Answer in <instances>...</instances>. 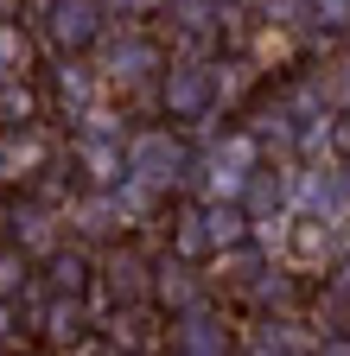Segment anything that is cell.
<instances>
[{"label": "cell", "instance_id": "ffe728a7", "mask_svg": "<svg viewBox=\"0 0 350 356\" xmlns=\"http://www.w3.org/2000/svg\"><path fill=\"white\" fill-rule=\"evenodd\" d=\"M331 191H337V216L350 222V159H337V165H331Z\"/></svg>", "mask_w": 350, "mask_h": 356}, {"label": "cell", "instance_id": "3957f363", "mask_svg": "<svg viewBox=\"0 0 350 356\" xmlns=\"http://www.w3.org/2000/svg\"><path fill=\"white\" fill-rule=\"evenodd\" d=\"M159 102H166V121H204L216 108V64H198V58H172L166 76H159Z\"/></svg>", "mask_w": 350, "mask_h": 356}, {"label": "cell", "instance_id": "5b68a950", "mask_svg": "<svg viewBox=\"0 0 350 356\" xmlns=\"http://www.w3.org/2000/svg\"><path fill=\"white\" fill-rule=\"evenodd\" d=\"M153 70L166 76V51H159V38H147V32H121V38H109V58H102V76H109V83L134 89V83H147Z\"/></svg>", "mask_w": 350, "mask_h": 356}, {"label": "cell", "instance_id": "30bf717a", "mask_svg": "<svg viewBox=\"0 0 350 356\" xmlns=\"http://www.w3.org/2000/svg\"><path fill=\"white\" fill-rule=\"evenodd\" d=\"M153 299H159V305H172V312H191V305H198V280H191V261H179V254L153 261Z\"/></svg>", "mask_w": 350, "mask_h": 356}, {"label": "cell", "instance_id": "ac0fdd59", "mask_svg": "<svg viewBox=\"0 0 350 356\" xmlns=\"http://www.w3.org/2000/svg\"><path fill=\"white\" fill-rule=\"evenodd\" d=\"M305 13L319 32H350V0H305Z\"/></svg>", "mask_w": 350, "mask_h": 356}, {"label": "cell", "instance_id": "7402d4cb", "mask_svg": "<svg viewBox=\"0 0 350 356\" xmlns=\"http://www.w3.org/2000/svg\"><path fill=\"white\" fill-rule=\"evenodd\" d=\"M312 356H350V337H325V343H319Z\"/></svg>", "mask_w": 350, "mask_h": 356}, {"label": "cell", "instance_id": "6da1fadb", "mask_svg": "<svg viewBox=\"0 0 350 356\" xmlns=\"http://www.w3.org/2000/svg\"><path fill=\"white\" fill-rule=\"evenodd\" d=\"M198 191H204V204H242L248 197V178L261 172V140L248 127H236V134H223L198 165Z\"/></svg>", "mask_w": 350, "mask_h": 356}, {"label": "cell", "instance_id": "ba28073f", "mask_svg": "<svg viewBox=\"0 0 350 356\" xmlns=\"http://www.w3.org/2000/svg\"><path fill=\"white\" fill-rule=\"evenodd\" d=\"M102 286L121 299V305H134V299H147L153 293V261H141L134 248H121L109 267H102Z\"/></svg>", "mask_w": 350, "mask_h": 356}, {"label": "cell", "instance_id": "9c48e42d", "mask_svg": "<svg viewBox=\"0 0 350 356\" xmlns=\"http://www.w3.org/2000/svg\"><path fill=\"white\" fill-rule=\"evenodd\" d=\"M13 236H19V254L32 248V254H58L64 242H58V216L45 210V204H13Z\"/></svg>", "mask_w": 350, "mask_h": 356}, {"label": "cell", "instance_id": "277c9868", "mask_svg": "<svg viewBox=\"0 0 350 356\" xmlns=\"http://www.w3.org/2000/svg\"><path fill=\"white\" fill-rule=\"evenodd\" d=\"M45 38L58 44L64 58H83L90 44L109 38V7H102V0H51V7H45Z\"/></svg>", "mask_w": 350, "mask_h": 356}, {"label": "cell", "instance_id": "52a82bcc", "mask_svg": "<svg viewBox=\"0 0 350 356\" xmlns=\"http://www.w3.org/2000/svg\"><path fill=\"white\" fill-rule=\"evenodd\" d=\"M204 236H210V254H230L255 242V222L242 204H204Z\"/></svg>", "mask_w": 350, "mask_h": 356}, {"label": "cell", "instance_id": "e0dca14e", "mask_svg": "<svg viewBox=\"0 0 350 356\" xmlns=\"http://www.w3.org/2000/svg\"><path fill=\"white\" fill-rule=\"evenodd\" d=\"M172 254H179V261L210 254V236H204V204H185V210H179V229H172Z\"/></svg>", "mask_w": 350, "mask_h": 356}, {"label": "cell", "instance_id": "603a6c76", "mask_svg": "<svg viewBox=\"0 0 350 356\" xmlns=\"http://www.w3.org/2000/svg\"><path fill=\"white\" fill-rule=\"evenodd\" d=\"M7 337H13V312L0 305V343H7Z\"/></svg>", "mask_w": 350, "mask_h": 356}, {"label": "cell", "instance_id": "7a4b0ae2", "mask_svg": "<svg viewBox=\"0 0 350 356\" xmlns=\"http://www.w3.org/2000/svg\"><path fill=\"white\" fill-rule=\"evenodd\" d=\"M191 153H185V140L172 127H141V134H127V178L134 185H147L153 197L159 191H172L179 178H191Z\"/></svg>", "mask_w": 350, "mask_h": 356}, {"label": "cell", "instance_id": "2e32d148", "mask_svg": "<svg viewBox=\"0 0 350 356\" xmlns=\"http://www.w3.org/2000/svg\"><path fill=\"white\" fill-rule=\"evenodd\" d=\"M26 64H32V32L19 19H0V83L26 76Z\"/></svg>", "mask_w": 350, "mask_h": 356}, {"label": "cell", "instance_id": "cb8c5ba5", "mask_svg": "<svg viewBox=\"0 0 350 356\" xmlns=\"http://www.w3.org/2000/svg\"><path fill=\"white\" fill-rule=\"evenodd\" d=\"M13 7H26V0H0V19H13Z\"/></svg>", "mask_w": 350, "mask_h": 356}, {"label": "cell", "instance_id": "5bb4252c", "mask_svg": "<svg viewBox=\"0 0 350 356\" xmlns=\"http://www.w3.org/2000/svg\"><path fill=\"white\" fill-rule=\"evenodd\" d=\"M90 274H96V267H90V254H51V274H45V286H51V299H83V293H90Z\"/></svg>", "mask_w": 350, "mask_h": 356}, {"label": "cell", "instance_id": "9a60e30c", "mask_svg": "<svg viewBox=\"0 0 350 356\" xmlns=\"http://www.w3.org/2000/svg\"><path fill=\"white\" fill-rule=\"evenodd\" d=\"M32 121H38V89H32L26 76L0 83V127H7V134H19V127H32Z\"/></svg>", "mask_w": 350, "mask_h": 356}, {"label": "cell", "instance_id": "4fadbf2b", "mask_svg": "<svg viewBox=\"0 0 350 356\" xmlns=\"http://www.w3.org/2000/svg\"><path fill=\"white\" fill-rule=\"evenodd\" d=\"M77 229H83V236H121V229H127V216H121L115 191H90V197H77Z\"/></svg>", "mask_w": 350, "mask_h": 356}, {"label": "cell", "instance_id": "8992f818", "mask_svg": "<svg viewBox=\"0 0 350 356\" xmlns=\"http://www.w3.org/2000/svg\"><path fill=\"white\" fill-rule=\"evenodd\" d=\"M51 159L45 134L38 127H19V134H0V185H26V178H38Z\"/></svg>", "mask_w": 350, "mask_h": 356}, {"label": "cell", "instance_id": "8fae6325", "mask_svg": "<svg viewBox=\"0 0 350 356\" xmlns=\"http://www.w3.org/2000/svg\"><path fill=\"white\" fill-rule=\"evenodd\" d=\"M166 19L185 32V44H204L210 32H223V0H166Z\"/></svg>", "mask_w": 350, "mask_h": 356}, {"label": "cell", "instance_id": "44dd1931", "mask_svg": "<svg viewBox=\"0 0 350 356\" xmlns=\"http://www.w3.org/2000/svg\"><path fill=\"white\" fill-rule=\"evenodd\" d=\"M70 356H121V343H115V337H109V343H102V337H83Z\"/></svg>", "mask_w": 350, "mask_h": 356}, {"label": "cell", "instance_id": "d6986e66", "mask_svg": "<svg viewBox=\"0 0 350 356\" xmlns=\"http://www.w3.org/2000/svg\"><path fill=\"white\" fill-rule=\"evenodd\" d=\"M19 286H26V254L19 248H0V305H7Z\"/></svg>", "mask_w": 350, "mask_h": 356}, {"label": "cell", "instance_id": "7c38bea8", "mask_svg": "<svg viewBox=\"0 0 350 356\" xmlns=\"http://www.w3.org/2000/svg\"><path fill=\"white\" fill-rule=\"evenodd\" d=\"M51 89H58V102H64L70 115H90V108H96V76H90V64H83V58H58Z\"/></svg>", "mask_w": 350, "mask_h": 356}]
</instances>
